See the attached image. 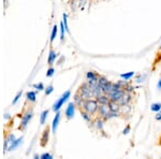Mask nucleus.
Here are the masks:
<instances>
[{
  "label": "nucleus",
  "instance_id": "obj_1",
  "mask_svg": "<svg viewBox=\"0 0 161 159\" xmlns=\"http://www.w3.org/2000/svg\"><path fill=\"white\" fill-rule=\"evenodd\" d=\"M98 108H99V103L97 101V99H86L83 100V102L80 104V106L78 108V110H84L88 112L89 114H91L93 116L96 117L97 112H98Z\"/></svg>",
  "mask_w": 161,
  "mask_h": 159
},
{
  "label": "nucleus",
  "instance_id": "obj_2",
  "mask_svg": "<svg viewBox=\"0 0 161 159\" xmlns=\"http://www.w3.org/2000/svg\"><path fill=\"white\" fill-rule=\"evenodd\" d=\"M78 91L80 94V96L83 97L84 100L86 99H91L93 98V87L90 86V84L88 82H84L83 84L80 85Z\"/></svg>",
  "mask_w": 161,
  "mask_h": 159
},
{
  "label": "nucleus",
  "instance_id": "obj_3",
  "mask_svg": "<svg viewBox=\"0 0 161 159\" xmlns=\"http://www.w3.org/2000/svg\"><path fill=\"white\" fill-rule=\"evenodd\" d=\"M32 115H33V112H32V108H29V109L26 111V112L23 113L22 115V120H21V125L19 127V130H25L26 127L28 126L30 119L32 118Z\"/></svg>",
  "mask_w": 161,
  "mask_h": 159
},
{
  "label": "nucleus",
  "instance_id": "obj_4",
  "mask_svg": "<svg viewBox=\"0 0 161 159\" xmlns=\"http://www.w3.org/2000/svg\"><path fill=\"white\" fill-rule=\"evenodd\" d=\"M110 112H111V109H110L108 104H99L97 116L101 117L102 119H104V122H106V120H108V114H110Z\"/></svg>",
  "mask_w": 161,
  "mask_h": 159
},
{
  "label": "nucleus",
  "instance_id": "obj_5",
  "mask_svg": "<svg viewBox=\"0 0 161 159\" xmlns=\"http://www.w3.org/2000/svg\"><path fill=\"white\" fill-rule=\"evenodd\" d=\"M70 95H71V93H70V91H66L65 94L62 95L60 98H59L57 101H56L55 103H54V106H53V111L54 112H58L59 109L61 108L62 106H63V103L67 101V100L69 99V97H70Z\"/></svg>",
  "mask_w": 161,
  "mask_h": 159
},
{
  "label": "nucleus",
  "instance_id": "obj_6",
  "mask_svg": "<svg viewBox=\"0 0 161 159\" xmlns=\"http://www.w3.org/2000/svg\"><path fill=\"white\" fill-rule=\"evenodd\" d=\"M125 93H126L125 89H113V91L108 94V97H110L111 101H115V102H117L118 100L124 96Z\"/></svg>",
  "mask_w": 161,
  "mask_h": 159
},
{
  "label": "nucleus",
  "instance_id": "obj_7",
  "mask_svg": "<svg viewBox=\"0 0 161 159\" xmlns=\"http://www.w3.org/2000/svg\"><path fill=\"white\" fill-rule=\"evenodd\" d=\"M48 139H50V126H46L45 129L42 132V135L40 138V145L42 147H45L48 143Z\"/></svg>",
  "mask_w": 161,
  "mask_h": 159
},
{
  "label": "nucleus",
  "instance_id": "obj_8",
  "mask_svg": "<svg viewBox=\"0 0 161 159\" xmlns=\"http://www.w3.org/2000/svg\"><path fill=\"white\" fill-rule=\"evenodd\" d=\"M132 93H125V95L121 97L120 99L118 100L117 103L119 106H127V104H130L132 102Z\"/></svg>",
  "mask_w": 161,
  "mask_h": 159
},
{
  "label": "nucleus",
  "instance_id": "obj_9",
  "mask_svg": "<svg viewBox=\"0 0 161 159\" xmlns=\"http://www.w3.org/2000/svg\"><path fill=\"white\" fill-rule=\"evenodd\" d=\"M75 108H76V104L74 102H70L67 106V109H66V117L67 119H71L73 118V116H74V113H75Z\"/></svg>",
  "mask_w": 161,
  "mask_h": 159
},
{
  "label": "nucleus",
  "instance_id": "obj_10",
  "mask_svg": "<svg viewBox=\"0 0 161 159\" xmlns=\"http://www.w3.org/2000/svg\"><path fill=\"white\" fill-rule=\"evenodd\" d=\"M80 113L85 122L88 123V124H93V119H95V116H93L91 114H89V113L86 112V111H84V110H80Z\"/></svg>",
  "mask_w": 161,
  "mask_h": 159
},
{
  "label": "nucleus",
  "instance_id": "obj_11",
  "mask_svg": "<svg viewBox=\"0 0 161 159\" xmlns=\"http://www.w3.org/2000/svg\"><path fill=\"white\" fill-rule=\"evenodd\" d=\"M95 99H97V101H98L99 104H108V103L111 102L110 97H108V95H106V94H101L100 96L95 98Z\"/></svg>",
  "mask_w": 161,
  "mask_h": 159
},
{
  "label": "nucleus",
  "instance_id": "obj_12",
  "mask_svg": "<svg viewBox=\"0 0 161 159\" xmlns=\"http://www.w3.org/2000/svg\"><path fill=\"white\" fill-rule=\"evenodd\" d=\"M56 58H57V53H56L53 48H51L50 53H48V59H47V63H48V66L53 65L54 61L56 60Z\"/></svg>",
  "mask_w": 161,
  "mask_h": 159
},
{
  "label": "nucleus",
  "instance_id": "obj_13",
  "mask_svg": "<svg viewBox=\"0 0 161 159\" xmlns=\"http://www.w3.org/2000/svg\"><path fill=\"white\" fill-rule=\"evenodd\" d=\"M59 119H60V113L57 112L56 113V116L54 117L53 124H52V131H53V133H56V130H57V127H58Z\"/></svg>",
  "mask_w": 161,
  "mask_h": 159
},
{
  "label": "nucleus",
  "instance_id": "obj_14",
  "mask_svg": "<svg viewBox=\"0 0 161 159\" xmlns=\"http://www.w3.org/2000/svg\"><path fill=\"white\" fill-rule=\"evenodd\" d=\"M161 61V45L160 47H159V51L157 52V54H156V57H155V60H154V63H152V70H155V67L157 65H158L159 63Z\"/></svg>",
  "mask_w": 161,
  "mask_h": 159
},
{
  "label": "nucleus",
  "instance_id": "obj_15",
  "mask_svg": "<svg viewBox=\"0 0 161 159\" xmlns=\"http://www.w3.org/2000/svg\"><path fill=\"white\" fill-rule=\"evenodd\" d=\"M83 97L80 96V94L78 93V91H76L75 93V95H74V100H73V102L76 104V106L78 108H80V104H82V102H83Z\"/></svg>",
  "mask_w": 161,
  "mask_h": 159
},
{
  "label": "nucleus",
  "instance_id": "obj_16",
  "mask_svg": "<svg viewBox=\"0 0 161 159\" xmlns=\"http://www.w3.org/2000/svg\"><path fill=\"white\" fill-rule=\"evenodd\" d=\"M112 89H113V83H112V82H110V81H108V83H106V84L102 87L103 94H106V95L110 94V93L112 91Z\"/></svg>",
  "mask_w": 161,
  "mask_h": 159
},
{
  "label": "nucleus",
  "instance_id": "obj_17",
  "mask_svg": "<svg viewBox=\"0 0 161 159\" xmlns=\"http://www.w3.org/2000/svg\"><path fill=\"white\" fill-rule=\"evenodd\" d=\"M22 141H23V138H19V139H17V140H14L12 142V143L10 144V146H9V148H8V150H15L16 147H17L19 145V144L22 143Z\"/></svg>",
  "mask_w": 161,
  "mask_h": 159
},
{
  "label": "nucleus",
  "instance_id": "obj_18",
  "mask_svg": "<svg viewBox=\"0 0 161 159\" xmlns=\"http://www.w3.org/2000/svg\"><path fill=\"white\" fill-rule=\"evenodd\" d=\"M26 98H27V101H29V102H34L37 100V95H36L34 91H28L26 94Z\"/></svg>",
  "mask_w": 161,
  "mask_h": 159
},
{
  "label": "nucleus",
  "instance_id": "obj_19",
  "mask_svg": "<svg viewBox=\"0 0 161 159\" xmlns=\"http://www.w3.org/2000/svg\"><path fill=\"white\" fill-rule=\"evenodd\" d=\"M108 78H106V76L99 74V78H98V85H99L100 87L102 88L103 86H104V85L108 83Z\"/></svg>",
  "mask_w": 161,
  "mask_h": 159
},
{
  "label": "nucleus",
  "instance_id": "obj_20",
  "mask_svg": "<svg viewBox=\"0 0 161 159\" xmlns=\"http://www.w3.org/2000/svg\"><path fill=\"white\" fill-rule=\"evenodd\" d=\"M108 106H110L111 111H119V108H120V106L117 102H115V101H111L108 103Z\"/></svg>",
  "mask_w": 161,
  "mask_h": 159
},
{
  "label": "nucleus",
  "instance_id": "obj_21",
  "mask_svg": "<svg viewBox=\"0 0 161 159\" xmlns=\"http://www.w3.org/2000/svg\"><path fill=\"white\" fill-rule=\"evenodd\" d=\"M48 113H50V111L48 110H45V111H43L42 112V114H41V118H40V123L43 125V124H45V120H46V117L48 116Z\"/></svg>",
  "mask_w": 161,
  "mask_h": 159
},
{
  "label": "nucleus",
  "instance_id": "obj_22",
  "mask_svg": "<svg viewBox=\"0 0 161 159\" xmlns=\"http://www.w3.org/2000/svg\"><path fill=\"white\" fill-rule=\"evenodd\" d=\"M150 110H152V112H159L161 110V103L159 102L152 103V106H150Z\"/></svg>",
  "mask_w": 161,
  "mask_h": 159
},
{
  "label": "nucleus",
  "instance_id": "obj_23",
  "mask_svg": "<svg viewBox=\"0 0 161 159\" xmlns=\"http://www.w3.org/2000/svg\"><path fill=\"white\" fill-rule=\"evenodd\" d=\"M57 31H58V28H57V26H54L53 27V30H52V34H51V43H53L54 40L56 39V36H57Z\"/></svg>",
  "mask_w": 161,
  "mask_h": 159
},
{
  "label": "nucleus",
  "instance_id": "obj_24",
  "mask_svg": "<svg viewBox=\"0 0 161 159\" xmlns=\"http://www.w3.org/2000/svg\"><path fill=\"white\" fill-rule=\"evenodd\" d=\"M134 75V72H129V73H125V74H120V78H125V80H129L130 78H132Z\"/></svg>",
  "mask_w": 161,
  "mask_h": 159
},
{
  "label": "nucleus",
  "instance_id": "obj_25",
  "mask_svg": "<svg viewBox=\"0 0 161 159\" xmlns=\"http://www.w3.org/2000/svg\"><path fill=\"white\" fill-rule=\"evenodd\" d=\"M65 25H63V22L60 23V31H61V37H60V40H61V42L63 41V38H65Z\"/></svg>",
  "mask_w": 161,
  "mask_h": 159
},
{
  "label": "nucleus",
  "instance_id": "obj_26",
  "mask_svg": "<svg viewBox=\"0 0 161 159\" xmlns=\"http://www.w3.org/2000/svg\"><path fill=\"white\" fill-rule=\"evenodd\" d=\"M54 91V86L53 85H50V86H47V88H45V96H48L51 95L52 93Z\"/></svg>",
  "mask_w": 161,
  "mask_h": 159
},
{
  "label": "nucleus",
  "instance_id": "obj_27",
  "mask_svg": "<svg viewBox=\"0 0 161 159\" xmlns=\"http://www.w3.org/2000/svg\"><path fill=\"white\" fill-rule=\"evenodd\" d=\"M22 95H23V91H19V94L16 95V97H15V98H14V100H13V101H12V104H16V102H17V101H19V98L22 97Z\"/></svg>",
  "mask_w": 161,
  "mask_h": 159
},
{
  "label": "nucleus",
  "instance_id": "obj_28",
  "mask_svg": "<svg viewBox=\"0 0 161 159\" xmlns=\"http://www.w3.org/2000/svg\"><path fill=\"white\" fill-rule=\"evenodd\" d=\"M63 25H65L66 31L69 32V27H68V22H67V14H63Z\"/></svg>",
  "mask_w": 161,
  "mask_h": 159
},
{
  "label": "nucleus",
  "instance_id": "obj_29",
  "mask_svg": "<svg viewBox=\"0 0 161 159\" xmlns=\"http://www.w3.org/2000/svg\"><path fill=\"white\" fill-rule=\"evenodd\" d=\"M54 72H55V69L51 67V68L48 69V70H47V72H46V76H47V78H51V76L54 74Z\"/></svg>",
  "mask_w": 161,
  "mask_h": 159
},
{
  "label": "nucleus",
  "instance_id": "obj_30",
  "mask_svg": "<svg viewBox=\"0 0 161 159\" xmlns=\"http://www.w3.org/2000/svg\"><path fill=\"white\" fill-rule=\"evenodd\" d=\"M33 87L34 88H37L38 91H43L44 89V86L42 83H40V84H37V85H33Z\"/></svg>",
  "mask_w": 161,
  "mask_h": 159
},
{
  "label": "nucleus",
  "instance_id": "obj_31",
  "mask_svg": "<svg viewBox=\"0 0 161 159\" xmlns=\"http://www.w3.org/2000/svg\"><path fill=\"white\" fill-rule=\"evenodd\" d=\"M156 120H159V122H161V110L159 111V112H157V114H156L155 116Z\"/></svg>",
  "mask_w": 161,
  "mask_h": 159
},
{
  "label": "nucleus",
  "instance_id": "obj_32",
  "mask_svg": "<svg viewBox=\"0 0 161 159\" xmlns=\"http://www.w3.org/2000/svg\"><path fill=\"white\" fill-rule=\"evenodd\" d=\"M41 158H42V159L52 158V155H51V154H47V153H45V154H43V155H42V156H41Z\"/></svg>",
  "mask_w": 161,
  "mask_h": 159
},
{
  "label": "nucleus",
  "instance_id": "obj_33",
  "mask_svg": "<svg viewBox=\"0 0 161 159\" xmlns=\"http://www.w3.org/2000/svg\"><path fill=\"white\" fill-rule=\"evenodd\" d=\"M130 126H129V125H128L127 126V127H126V129H124V131H123V133H124V134H128V133H129V131H130Z\"/></svg>",
  "mask_w": 161,
  "mask_h": 159
},
{
  "label": "nucleus",
  "instance_id": "obj_34",
  "mask_svg": "<svg viewBox=\"0 0 161 159\" xmlns=\"http://www.w3.org/2000/svg\"><path fill=\"white\" fill-rule=\"evenodd\" d=\"M157 145L161 147V134L158 137V139H157Z\"/></svg>",
  "mask_w": 161,
  "mask_h": 159
},
{
  "label": "nucleus",
  "instance_id": "obj_35",
  "mask_svg": "<svg viewBox=\"0 0 161 159\" xmlns=\"http://www.w3.org/2000/svg\"><path fill=\"white\" fill-rule=\"evenodd\" d=\"M158 88L159 89H161V78L159 80V82H158Z\"/></svg>",
  "mask_w": 161,
  "mask_h": 159
},
{
  "label": "nucleus",
  "instance_id": "obj_36",
  "mask_svg": "<svg viewBox=\"0 0 161 159\" xmlns=\"http://www.w3.org/2000/svg\"><path fill=\"white\" fill-rule=\"evenodd\" d=\"M4 117H6V118H10V115H9V114H6V115H4Z\"/></svg>",
  "mask_w": 161,
  "mask_h": 159
}]
</instances>
